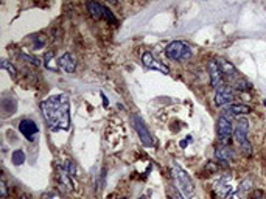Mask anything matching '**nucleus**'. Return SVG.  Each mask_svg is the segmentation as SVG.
Here are the masks:
<instances>
[{
	"label": "nucleus",
	"instance_id": "39448f33",
	"mask_svg": "<svg viewBox=\"0 0 266 199\" xmlns=\"http://www.w3.org/2000/svg\"><path fill=\"white\" fill-rule=\"evenodd\" d=\"M235 188H237L235 177H233L232 174H224L213 187V197L215 199H226L235 193Z\"/></svg>",
	"mask_w": 266,
	"mask_h": 199
},
{
	"label": "nucleus",
	"instance_id": "6ab92c4d",
	"mask_svg": "<svg viewBox=\"0 0 266 199\" xmlns=\"http://www.w3.org/2000/svg\"><path fill=\"white\" fill-rule=\"evenodd\" d=\"M2 109L5 112V115H11L16 112L18 109V105H16V99L14 98H4L2 99Z\"/></svg>",
	"mask_w": 266,
	"mask_h": 199
},
{
	"label": "nucleus",
	"instance_id": "423d86ee",
	"mask_svg": "<svg viewBox=\"0 0 266 199\" xmlns=\"http://www.w3.org/2000/svg\"><path fill=\"white\" fill-rule=\"evenodd\" d=\"M165 55L171 61H187V59L192 58V50H190L189 45H185L184 42L175 41L167 47Z\"/></svg>",
	"mask_w": 266,
	"mask_h": 199
},
{
	"label": "nucleus",
	"instance_id": "4be33fe9",
	"mask_svg": "<svg viewBox=\"0 0 266 199\" xmlns=\"http://www.w3.org/2000/svg\"><path fill=\"white\" fill-rule=\"evenodd\" d=\"M21 58L24 59V61H27V62H30L31 65H35V67H39L41 65V59H38V58H35V56H31V55H28V53H21Z\"/></svg>",
	"mask_w": 266,
	"mask_h": 199
},
{
	"label": "nucleus",
	"instance_id": "20e7f679",
	"mask_svg": "<svg viewBox=\"0 0 266 199\" xmlns=\"http://www.w3.org/2000/svg\"><path fill=\"white\" fill-rule=\"evenodd\" d=\"M232 119L229 114L223 112L220 115V119L216 122V136H218V142H220L223 146H230L232 140H233V126H232Z\"/></svg>",
	"mask_w": 266,
	"mask_h": 199
},
{
	"label": "nucleus",
	"instance_id": "2eb2a0df",
	"mask_svg": "<svg viewBox=\"0 0 266 199\" xmlns=\"http://www.w3.org/2000/svg\"><path fill=\"white\" fill-rule=\"evenodd\" d=\"M215 156L220 162H233V160H235V157H237L235 151H233L230 146H223V145L220 148H216Z\"/></svg>",
	"mask_w": 266,
	"mask_h": 199
},
{
	"label": "nucleus",
	"instance_id": "412c9836",
	"mask_svg": "<svg viewBox=\"0 0 266 199\" xmlns=\"http://www.w3.org/2000/svg\"><path fill=\"white\" fill-rule=\"evenodd\" d=\"M2 69H4V70H7V72H8L13 78L18 76V70H16L14 65H13L11 62H8L7 59H4V61H2Z\"/></svg>",
	"mask_w": 266,
	"mask_h": 199
},
{
	"label": "nucleus",
	"instance_id": "393cba45",
	"mask_svg": "<svg viewBox=\"0 0 266 199\" xmlns=\"http://www.w3.org/2000/svg\"><path fill=\"white\" fill-rule=\"evenodd\" d=\"M44 199H62V196L56 191H49L44 194Z\"/></svg>",
	"mask_w": 266,
	"mask_h": 199
},
{
	"label": "nucleus",
	"instance_id": "0eeeda50",
	"mask_svg": "<svg viewBox=\"0 0 266 199\" xmlns=\"http://www.w3.org/2000/svg\"><path fill=\"white\" fill-rule=\"evenodd\" d=\"M87 10H89V14L92 16L93 19H97V21H107V22L117 24V19H115V16L112 14V11L107 10L103 4L89 2L87 4Z\"/></svg>",
	"mask_w": 266,
	"mask_h": 199
},
{
	"label": "nucleus",
	"instance_id": "bb28decb",
	"mask_svg": "<svg viewBox=\"0 0 266 199\" xmlns=\"http://www.w3.org/2000/svg\"><path fill=\"white\" fill-rule=\"evenodd\" d=\"M22 199H28V197H22Z\"/></svg>",
	"mask_w": 266,
	"mask_h": 199
},
{
	"label": "nucleus",
	"instance_id": "7ed1b4c3",
	"mask_svg": "<svg viewBox=\"0 0 266 199\" xmlns=\"http://www.w3.org/2000/svg\"><path fill=\"white\" fill-rule=\"evenodd\" d=\"M171 177H173V180H175L176 190L181 193V196L184 199H192L193 197V194H195V184H193V180L176 163L173 165V167H171Z\"/></svg>",
	"mask_w": 266,
	"mask_h": 199
},
{
	"label": "nucleus",
	"instance_id": "f257e3e1",
	"mask_svg": "<svg viewBox=\"0 0 266 199\" xmlns=\"http://www.w3.org/2000/svg\"><path fill=\"white\" fill-rule=\"evenodd\" d=\"M41 112L53 131L70 128V103L66 95H56L44 99L41 103Z\"/></svg>",
	"mask_w": 266,
	"mask_h": 199
},
{
	"label": "nucleus",
	"instance_id": "aec40b11",
	"mask_svg": "<svg viewBox=\"0 0 266 199\" xmlns=\"http://www.w3.org/2000/svg\"><path fill=\"white\" fill-rule=\"evenodd\" d=\"M13 163L14 165H22L25 162V153L22 151V149H16V151H13Z\"/></svg>",
	"mask_w": 266,
	"mask_h": 199
},
{
	"label": "nucleus",
	"instance_id": "a211bd4d",
	"mask_svg": "<svg viewBox=\"0 0 266 199\" xmlns=\"http://www.w3.org/2000/svg\"><path fill=\"white\" fill-rule=\"evenodd\" d=\"M58 179L62 185H64L66 188L69 190H73V177L70 176V173L67 171L66 167H59L58 168Z\"/></svg>",
	"mask_w": 266,
	"mask_h": 199
},
{
	"label": "nucleus",
	"instance_id": "f3484780",
	"mask_svg": "<svg viewBox=\"0 0 266 199\" xmlns=\"http://www.w3.org/2000/svg\"><path fill=\"white\" fill-rule=\"evenodd\" d=\"M58 64H59V67L64 70V72H67V73H73L75 69H76V62H75V59H73V56L70 53H64V55H62L59 58Z\"/></svg>",
	"mask_w": 266,
	"mask_h": 199
},
{
	"label": "nucleus",
	"instance_id": "9b49d317",
	"mask_svg": "<svg viewBox=\"0 0 266 199\" xmlns=\"http://www.w3.org/2000/svg\"><path fill=\"white\" fill-rule=\"evenodd\" d=\"M216 62H218V67H220V70H221L224 79H227L229 82L235 81L237 78L241 76V75L238 73V70H237L235 65H233L232 62H229L227 59H224V58H216Z\"/></svg>",
	"mask_w": 266,
	"mask_h": 199
},
{
	"label": "nucleus",
	"instance_id": "f03ea898",
	"mask_svg": "<svg viewBox=\"0 0 266 199\" xmlns=\"http://www.w3.org/2000/svg\"><path fill=\"white\" fill-rule=\"evenodd\" d=\"M249 129H251V122L247 117H238L235 119V126H233V142H235L240 148V151L249 157L252 156L254 148L249 140Z\"/></svg>",
	"mask_w": 266,
	"mask_h": 199
},
{
	"label": "nucleus",
	"instance_id": "9d476101",
	"mask_svg": "<svg viewBox=\"0 0 266 199\" xmlns=\"http://www.w3.org/2000/svg\"><path fill=\"white\" fill-rule=\"evenodd\" d=\"M207 72H209V76H210V84L215 90L226 86V79H224L220 67H218L216 59H209L207 61Z\"/></svg>",
	"mask_w": 266,
	"mask_h": 199
},
{
	"label": "nucleus",
	"instance_id": "dca6fc26",
	"mask_svg": "<svg viewBox=\"0 0 266 199\" xmlns=\"http://www.w3.org/2000/svg\"><path fill=\"white\" fill-rule=\"evenodd\" d=\"M230 87L235 90L237 93H249V90H252V84L244 76H240L235 81H232Z\"/></svg>",
	"mask_w": 266,
	"mask_h": 199
},
{
	"label": "nucleus",
	"instance_id": "5701e85b",
	"mask_svg": "<svg viewBox=\"0 0 266 199\" xmlns=\"http://www.w3.org/2000/svg\"><path fill=\"white\" fill-rule=\"evenodd\" d=\"M0 188H2V197H7L8 196V185H7L5 176H2V180H0Z\"/></svg>",
	"mask_w": 266,
	"mask_h": 199
},
{
	"label": "nucleus",
	"instance_id": "b1692460",
	"mask_svg": "<svg viewBox=\"0 0 266 199\" xmlns=\"http://www.w3.org/2000/svg\"><path fill=\"white\" fill-rule=\"evenodd\" d=\"M247 197H249V194H247V193H243L241 190H237L235 193L230 196V199H247Z\"/></svg>",
	"mask_w": 266,
	"mask_h": 199
},
{
	"label": "nucleus",
	"instance_id": "6e6552de",
	"mask_svg": "<svg viewBox=\"0 0 266 199\" xmlns=\"http://www.w3.org/2000/svg\"><path fill=\"white\" fill-rule=\"evenodd\" d=\"M132 125L137 131V136L140 137V140H142V143L145 146H153V136L151 132L148 129V126L145 125V122L142 120V117H140L139 114H132Z\"/></svg>",
	"mask_w": 266,
	"mask_h": 199
},
{
	"label": "nucleus",
	"instance_id": "4468645a",
	"mask_svg": "<svg viewBox=\"0 0 266 199\" xmlns=\"http://www.w3.org/2000/svg\"><path fill=\"white\" fill-rule=\"evenodd\" d=\"M142 62L145 64V67H148V69H151V70L162 72L164 75H168V73H170V70H168L167 65H164L162 62H159V61L156 59L150 52L144 53V56H142Z\"/></svg>",
	"mask_w": 266,
	"mask_h": 199
},
{
	"label": "nucleus",
	"instance_id": "f8f14e48",
	"mask_svg": "<svg viewBox=\"0 0 266 199\" xmlns=\"http://www.w3.org/2000/svg\"><path fill=\"white\" fill-rule=\"evenodd\" d=\"M19 131H21V134H22L27 140L33 142L35 137H36V134L39 132V128H38V125H36L33 120L24 119V120H21V123H19Z\"/></svg>",
	"mask_w": 266,
	"mask_h": 199
},
{
	"label": "nucleus",
	"instance_id": "1a4fd4ad",
	"mask_svg": "<svg viewBox=\"0 0 266 199\" xmlns=\"http://www.w3.org/2000/svg\"><path fill=\"white\" fill-rule=\"evenodd\" d=\"M215 106L218 108H226L232 103H235V90L230 86H223L215 92Z\"/></svg>",
	"mask_w": 266,
	"mask_h": 199
},
{
	"label": "nucleus",
	"instance_id": "a878e982",
	"mask_svg": "<svg viewBox=\"0 0 266 199\" xmlns=\"http://www.w3.org/2000/svg\"><path fill=\"white\" fill-rule=\"evenodd\" d=\"M66 168H67V171L70 173V176H72V177H75V174H76V167L73 165V162H72V160H69V162H67V167H66Z\"/></svg>",
	"mask_w": 266,
	"mask_h": 199
},
{
	"label": "nucleus",
	"instance_id": "ddd939ff",
	"mask_svg": "<svg viewBox=\"0 0 266 199\" xmlns=\"http://www.w3.org/2000/svg\"><path fill=\"white\" fill-rule=\"evenodd\" d=\"M224 112L229 114L230 117L238 119V117H246L247 114H251L252 108L249 105H246V103H232V105L224 108Z\"/></svg>",
	"mask_w": 266,
	"mask_h": 199
}]
</instances>
